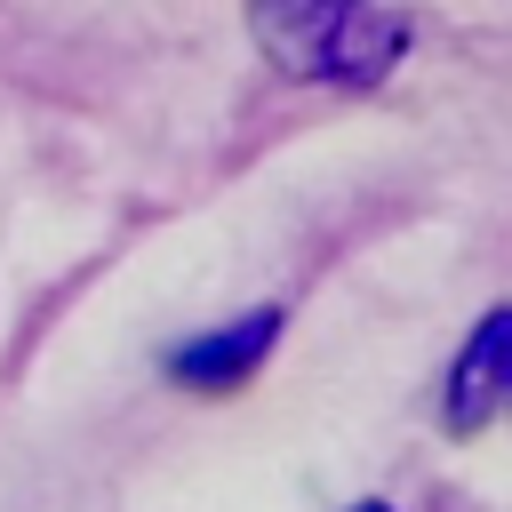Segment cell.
I'll return each instance as SVG.
<instances>
[{"label":"cell","instance_id":"cell-1","mask_svg":"<svg viewBox=\"0 0 512 512\" xmlns=\"http://www.w3.org/2000/svg\"><path fill=\"white\" fill-rule=\"evenodd\" d=\"M248 32L288 80H336V88H376L408 48V24L376 0H256Z\"/></svg>","mask_w":512,"mask_h":512},{"label":"cell","instance_id":"cell-2","mask_svg":"<svg viewBox=\"0 0 512 512\" xmlns=\"http://www.w3.org/2000/svg\"><path fill=\"white\" fill-rule=\"evenodd\" d=\"M272 328H280V312H240L232 328L176 344V352H168V376H184V384H208V392H232V384H248V368L272 352Z\"/></svg>","mask_w":512,"mask_h":512},{"label":"cell","instance_id":"cell-3","mask_svg":"<svg viewBox=\"0 0 512 512\" xmlns=\"http://www.w3.org/2000/svg\"><path fill=\"white\" fill-rule=\"evenodd\" d=\"M496 368H504V312L480 320L472 352H464L456 376H448V432H480V424H488V408H496V392H504Z\"/></svg>","mask_w":512,"mask_h":512},{"label":"cell","instance_id":"cell-4","mask_svg":"<svg viewBox=\"0 0 512 512\" xmlns=\"http://www.w3.org/2000/svg\"><path fill=\"white\" fill-rule=\"evenodd\" d=\"M352 512H392V504H376V496H368V504H352Z\"/></svg>","mask_w":512,"mask_h":512}]
</instances>
